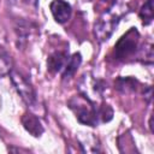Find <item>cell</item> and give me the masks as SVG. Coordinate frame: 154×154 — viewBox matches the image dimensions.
Masks as SVG:
<instances>
[{"instance_id":"6da1fadb","label":"cell","mask_w":154,"mask_h":154,"mask_svg":"<svg viewBox=\"0 0 154 154\" xmlns=\"http://www.w3.org/2000/svg\"><path fill=\"white\" fill-rule=\"evenodd\" d=\"M67 106L76 114V118L79 123L89 126H96L99 124L97 107L95 106L94 101L85 95L79 94L72 96L69 100Z\"/></svg>"},{"instance_id":"7a4b0ae2","label":"cell","mask_w":154,"mask_h":154,"mask_svg":"<svg viewBox=\"0 0 154 154\" xmlns=\"http://www.w3.org/2000/svg\"><path fill=\"white\" fill-rule=\"evenodd\" d=\"M140 34L136 28H130L114 46V59L125 61L132 58L138 51Z\"/></svg>"},{"instance_id":"3957f363","label":"cell","mask_w":154,"mask_h":154,"mask_svg":"<svg viewBox=\"0 0 154 154\" xmlns=\"http://www.w3.org/2000/svg\"><path fill=\"white\" fill-rule=\"evenodd\" d=\"M120 17L122 13L114 8H109L99 17L94 26V34L100 42L107 41L111 37V35L113 34L116 26L120 20Z\"/></svg>"},{"instance_id":"277c9868","label":"cell","mask_w":154,"mask_h":154,"mask_svg":"<svg viewBox=\"0 0 154 154\" xmlns=\"http://www.w3.org/2000/svg\"><path fill=\"white\" fill-rule=\"evenodd\" d=\"M17 93L19 94V96L22 97V100L30 107H32L36 103V93L32 88V85L25 79V77L19 73L16 70H11V72L8 73Z\"/></svg>"},{"instance_id":"5b68a950","label":"cell","mask_w":154,"mask_h":154,"mask_svg":"<svg viewBox=\"0 0 154 154\" xmlns=\"http://www.w3.org/2000/svg\"><path fill=\"white\" fill-rule=\"evenodd\" d=\"M49 8H51L54 20L59 24L66 23L70 19L71 13H72V8L70 4L66 2L65 0H53L49 5Z\"/></svg>"},{"instance_id":"8992f818","label":"cell","mask_w":154,"mask_h":154,"mask_svg":"<svg viewBox=\"0 0 154 154\" xmlns=\"http://www.w3.org/2000/svg\"><path fill=\"white\" fill-rule=\"evenodd\" d=\"M69 53L66 51H55L49 54L47 59V69L52 73H58L64 70L67 60H69Z\"/></svg>"},{"instance_id":"52a82bcc","label":"cell","mask_w":154,"mask_h":154,"mask_svg":"<svg viewBox=\"0 0 154 154\" xmlns=\"http://www.w3.org/2000/svg\"><path fill=\"white\" fill-rule=\"evenodd\" d=\"M22 124H23L24 129L34 137H40L45 131L40 119L31 113H25L22 117Z\"/></svg>"},{"instance_id":"ba28073f","label":"cell","mask_w":154,"mask_h":154,"mask_svg":"<svg viewBox=\"0 0 154 154\" xmlns=\"http://www.w3.org/2000/svg\"><path fill=\"white\" fill-rule=\"evenodd\" d=\"M81 63H82V55L79 53L72 54L69 58V60H67V63H66V65H65V67L63 70V79L71 78L76 73V71L79 67Z\"/></svg>"},{"instance_id":"9c48e42d","label":"cell","mask_w":154,"mask_h":154,"mask_svg":"<svg viewBox=\"0 0 154 154\" xmlns=\"http://www.w3.org/2000/svg\"><path fill=\"white\" fill-rule=\"evenodd\" d=\"M136 85H137V81L130 77L126 78H119L117 81V89L122 93H129V91H135L136 90Z\"/></svg>"},{"instance_id":"30bf717a","label":"cell","mask_w":154,"mask_h":154,"mask_svg":"<svg viewBox=\"0 0 154 154\" xmlns=\"http://www.w3.org/2000/svg\"><path fill=\"white\" fill-rule=\"evenodd\" d=\"M12 70V60L11 57L0 48V77L8 75Z\"/></svg>"},{"instance_id":"8fae6325","label":"cell","mask_w":154,"mask_h":154,"mask_svg":"<svg viewBox=\"0 0 154 154\" xmlns=\"http://www.w3.org/2000/svg\"><path fill=\"white\" fill-rule=\"evenodd\" d=\"M153 16H154L153 0H147L140 10V17H141L143 24H149L153 20Z\"/></svg>"},{"instance_id":"7c38bea8","label":"cell","mask_w":154,"mask_h":154,"mask_svg":"<svg viewBox=\"0 0 154 154\" xmlns=\"http://www.w3.org/2000/svg\"><path fill=\"white\" fill-rule=\"evenodd\" d=\"M28 1H29V2L31 4V5H34L35 7L37 6V2H38V0H28Z\"/></svg>"},{"instance_id":"4fadbf2b","label":"cell","mask_w":154,"mask_h":154,"mask_svg":"<svg viewBox=\"0 0 154 154\" xmlns=\"http://www.w3.org/2000/svg\"><path fill=\"white\" fill-rule=\"evenodd\" d=\"M0 105H1V100H0Z\"/></svg>"}]
</instances>
